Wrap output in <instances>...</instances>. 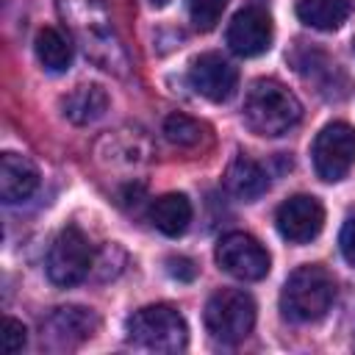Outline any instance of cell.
I'll use <instances>...</instances> for the list:
<instances>
[{"mask_svg": "<svg viewBox=\"0 0 355 355\" xmlns=\"http://www.w3.org/2000/svg\"><path fill=\"white\" fill-rule=\"evenodd\" d=\"M164 136L175 147H197L205 136V128L186 114H169L164 119Z\"/></svg>", "mask_w": 355, "mask_h": 355, "instance_id": "21", "label": "cell"}, {"mask_svg": "<svg viewBox=\"0 0 355 355\" xmlns=\"http://www.w3.org/2000/svg\"><path fill=\"white\" fill-rule=\"evenodd\" d=\"M352 53H355V42H352Z\"/></svg>", "mask_w": 355, "mask_h": 355, "instance_id": "27", "label": "cell"}, {"mask_svg": "<svg viewBox=\"0 0 355 355\" xmlns=\"http://www.w3.org/2000/svg\"><path fill=\"white\" fill-rule=\"evenodd\" d=\"M291 64L297 67V72L316 86L319 94H324L327 100H341L349 94V80L347 75L338 69L336 61H330L322 50L316 47H300L291 55Z\"/></svg>", "mask_w": 355, "mask_h": 355, "instance_id": "13", "label": "cell"}, {"mask_svg": "<svg viewBox=\"0 0 355 355\" xmlns=\"http://www.w3.org/2000/svg\"><path fill=\"white\" fill-rule=\"evenodd\" d=\"M44 266H47L50 283H55L61 288H69V286H78L80 280H86V275L94 269V250H92L89 239L83 236V230L75 225L64 227L55 236V241L50 244Z\"/></svg>", "mask_w": 355, "mask_h": 355, "instance_id": "6", "label": "cell"}, {"mask_svg": "<svg viewBox=\"0 0 355 355\" xmlns=\"http://www.w3.org/2000/svg\"><path fill=\"white\" fill-rule=\"evenodd\" d=\"M216 263L236 280H244V283H255V280H263L269 275V252L266 247L244 233V230H233V233H225L216 244Z\"/></svg>", "mask_w": 355, "mask_h": 355, "instance_id": "8", "label": "cell"}, {"mask_svg": "<svg viewBox=\"0 0 355 355\" xmlns=\"http://www.w3.org/2000/svg\"><path fill=\"white\" fill-rule=\"evenodd\" d=\"M189 83L211 103H225L239 89V69L219 53H202L189 67Z\"/></svg>", "mask_w": 355, "mask_h": 355, "instance_id": "12", "label": "cell"}, {"mask_svg": "<svg viewBox=\"0 0 355 355\" xmlns=\"http://www.w3.org/2000/svg\"><path fill=\"white\" fill-rule=\"evenodd\" d=\"M97 155L100 161L105 164H125V166H133V164H144L150 158V144L147 139L141 136V130H130V128H122V130H114L108 133L100 144H97Z\"/></svg>", "mask_w": 355, "mask_h": 355, "instance_id": "17", "label": "cell"}, {"mask_svg": "<svg viewBox=\"0 0 355 355\" xmlns=\"http://www.w3.org/2000/svg\"><path fill=\"white\" fill-rule=\"evenodd\" d=\"M166 272H169L172 277H178V280H194L197 266H194L189 258L178 255V258H169V261H166Z\"/></svg>", "mask_w": 355, "mask_h": 355, "instance_id": "25", "label": "cell"}, {"mask_svg": "<svg viewBox=\"0 0 355 355\" xmlns=\"http://www.w3.org/2000/svg\"><path fill=\"white\" fill-rule=\"evenodd\" d=\"M225 189L236 200L252 202L269 191V172L250 155H236L225 172Z\"/></svg>", "mask_w": 355, "mask_h": 355, "instance_id": "15", "label": "cell"}, {"mask_svg": "<svg viewBox=\"0 0 355 355\" xmlns=\"http://www.w3.org/2000/svg\"><path fill=\"white\" fill-rule=\"evenodd\" d=\"M150 222L164 233V236H183L189 222H191V202L186 194H164L158 200H153L150 205Z\"/></svg>", "mask_w": 355, "mask_h": 355, "instance_id": "19", "label": "cell"}, {"mask_svg": "<svg viewBox=\"0 0 355 355\" xmlns=\"http://www.w3.org/2000/svg\"><path fill=\"white\" fill-rule=\"evenodd\" d=\"M58 14L78 42V47L86 53L89 61H94L100 69L111 75H128L130 58L128 50L114 28V19L103 0H55Z\"/></svg>", "mask_w": 355, "mask_h": 355, "instance_id": "1", "label": "cell"}, {"mask_svg": "<svg viewBox=\"0 0 355 355\" xmlns=\"http://www.w3.org/2000/svg\"><path fill=\"white\" fill-rule=\"evenodd\" d=\"M338 244H341V255L347 258V263L355 266V216L344 222L341 236H338Z\"/></svg>", "mask_w": 355, "mask_h": 355, "instance_id": "24", "label": "cell"}, {"mask_svg": "<svg viewBox=\"0 0 355 355\" xmlns=\"http://www.w3.org/2000/svg\"><path fill=\"white\" fill-rule=\"evenodd\" d=\"M108 92L100 83H80L61 97V114L72 125H92L108 111Z\"/></svg>", "mask_w": 355, "mask_h": 355, "instance_id": "16", "label": "cell"}, {"mask_svg": "<svg viewBox=\"0 0 355 355\" xmlns=\"http://www.w3.org/2000/svg\"><path fill=\"white\" fill-rule=\"evenodd\" d=\"M189 6V19L197 31H211L219 19L222 11L227 8V0H186Z\"/></svg>", "mask_w": 355, "mask_h": 355, "instance_id": "22", "label": "cell"}, {"mask_svg": "<svg viewBox=\"0 0 355 355\" xmlns=\"http://www.w3.org/2000/svg\"><path fill=\"white\" fill-rule=\"evenodd\" d=\"M313 169L322 180L338 183L355 166V128L349 122H330L324 125L311 147Z\"/></svg>", "mask_w": 355, "mask_h": 355, "instance_id": "7", "label": "cell"}, {"mask_svg": "<svg viewBox=\"0 0 355 355\" xmlns=\"http://www.w3.org/2000/svg\"><path fill=\"white\" fill-rule=\"evenodd\" d=\"M302 119L297 94L275 78H258L244 97V122L258 136H283Z\"/></svg>", "mask_w": 355, "mask_h": 355, "instance_id": "2", "label": "cell"}, {"mask_svg": "<svg viewBox=\"0 0 355 355\" xmlns=\"http://www.w3.org/2000/svg\"><path fill=\"white\" fill-rule=\"evenodd\" d=\"M128 341L153 352H180L189 344V324L175 305L155 302L128 319Z\"/></svg>", "mask_w": 355, "mask_h": 355, "instance_id": "4", "label": "cell"}, {"mask_svg": "<svg viewBox=\"0 0 355 355\" xmlns=\"http://www.w3.org/2000/svg\"><path fill=\"white\" fill-rule=\"evenodd\" d=\"M272 36H275L272 17L258 6H247L236 11L227 25V47L241 58H255L266 53L272 47Z\"/></svg>", "mask_w": 355, "mask_h": 355, "instance_id": "11", "label": "cell"}, {"mask_svg": "<svg viewBox=\"0 0 355 355\" xmlns=\"http://www.w3.org/2000/svg\"><path fill=\"white\" fill-rule=\"evenodd\" d=\"M336 300V280L319 263L297 266L280 291V311L297 324L322 319Z\"/></svg>", "mask_w": 355, "mask_h": 355, "instance_id": "3", "label": "cell"}, {"mask_svg": "<svg viewBox=\"0 0 355 355\" xmlns=\"http://www.w3.org/2000/svg\"><path fill=\"white\" fill-rule=\"evenodd\" d=\"M205 327L222 344L244 341L255 327V300L241 288H219L205 302Z\"/></svg>", "mask_w": 355, "mask_h": 355, "instance_id": "5", "label": "cell"}, {"mask_svg": "<svg viewBox=\"0 0 355 355\" xmlns=\"http://www.w3.org/2000/svg\"><path fill=\"white\" fill-rule=\"evenodd\" d=\"M97 316L94 311L83 305H64L55 308L44 322H42V341L50 349H72L92 338L97 333Z\"/></svg>", "mask_w": 355, "mask_h": 355, "instance_id": "9", "label": "cell"}, {"mask_svg": "<svg viewBox=\"0 0 355 355\" xmlns=\"http://www.w3.org/2000/svg\"><path fill=\"white\" fill-rule=\"evenodd\" d=\"M33 50H36L39 64L47 72H67L72 64V44L55 28H42L33 39Z\"/></svg>", "mask_w": 355, "mask_h": 355, "instance_id": "20", "label": "cell"}, {"mask_svg": "<svg viewBox=\"0 0 355 355\" xmlns=\"http://www.w3.org/2000/svg\"><path fill=\"white\" fill-rule=\"evenodd\" d=\"M39 189V172L36 166L19 155V153H3L0 155V200L6 205L25 202Z\"/></svg>", "mask_w": 355, "mask_h": 355, "instance_id": "14", "label": "cell"}, {"mask_svg": "<svg viewBox=\"0 0 355 355\" xmlns=\"http://www.w3.org/2000/svg\"><path fill=\"white\" fill-rule=\"evenodd\" d=\"M150 3H153V6H155V8H164V6H166V3H169V0H150Z\"/></svg>", "mask_w": 355, "mask_h": 355, "instance_id": "26", "label": "cell"}, {"mask_svg": "<svg viewBox=\"0 0 355 355\" xmlns=\"http://www.w3.org/2000/svg\"><path fill=\"white\" fill-rule=\"evenodd\" d=\"M277 230L291 244H308L313 241L324 227V208L311 194H294L286 202H280L275 214Z\"/></svg>", "mask_w": 355, "mask_h": 355, "instance_id": "10", "label": "cell"}, {"mask_svg": "<svg viewBox=\"0 0 355 355\" xmlns=\"http://www.w3.org/2000/svg\"><path fill=\"white\" fill-rule=\"evenodd\" d=\"M0 338H3V349H6V352H19V349L25 347V341H28V330H25V324H22V322H17V319L6 316Z\"/></svg>", "mask_w": 355, "mask_h": 355, "instance_id": "23", "label": "cell"}, {"mask_svg": "<svg viewBox=\"0 0 355 355\" xmlns=\"http://www.w3.org/2000/svg\"><path fill=\"white\" fill-rule=\"evenodd\" d=\"M355 11V0H300L297 17L308 28L316 31H336L341 28Z\"/></svg>", "mask_w": 355, "mask_h": 355, "instance_id": "18", "label": "cell"}]
</instances>
